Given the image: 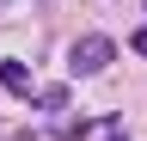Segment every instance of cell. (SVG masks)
Instances as JSON below:
<instances>
[{"mask_svg": "<svg viewBox=\"0 0 147 141\" xmlns=\"http://www.w3.org/2000/svg\"><path fill=\"white\" fill-rule=\"evenodd\" d=\"M110 61H117V43H110V37H74V49H67V67H74V74H104V67Z\"/></svg>", "mask_w": 147, "mask_h": 141, "instance_id": "6da1fadb", "label": "cell"}, {"mask_svg": "<svg viewBox=\"0 0 147 141\" xmlns=\"http://www.w3.org/2000/svg\"><path fill=\"white\" fill-rule=\"evenodd\" d=\"M0 86H6L12 98H31V67L25 61H0Z\"/></svg>", "mask_w": 147, "mask_h": 141, "instance_id": "7a4b0ae2", "label": "cell"}, {"mask_svg": "<svg viewBox=\"0 0 147 141\" xmlns=\"http://www.w3.org/2000/svg\"><path fill=\"white\" fill-rule=\"evenodd\" d=\"M31 98H37V111H49V117H55V111H67L74 86H43V92H31Z\"/></svg>", "mask_w": 147, "mask_h": 141, "instance_id": "3957f363", "label": "cell"}, {"mask_svg": "<svg viewBox=\"0 0 147 141\" xmlns=\"http://www.w3.org/2000/svg\"><path fill=\"white\" fill-rule=\"evenodd\" d=\"M92 129H98V117H74L67 129H55V141H86Z\"/></svg>", "mask_w": 147, "mask_h": 141, "instance_id": "277c9868", "label": "cell"}, {"mask_svg": "<svg viewBox=\"0 0 147 141\" xmlns=\"http://www.w3.org/2000/svg\"><path fill=\"white\" fill-rule=\"evenodd\" d=\"M129 43H135V55H147V25H141V31H135Z\"/></svg>", "mask_w": 147, "mask_h": 141, "instance_id": "5b68a950", "label": "cell"}, {"mask_svg": "<svg viewBox=\"0 0 147 141\" xmlns=\"http://www.w3.org/2000/svg\"><path fill=\"white\" fill-rule=\"evenodd\" d=\"M110 141H129V135H110Z\"/></svg>", "mask_w": 147, "mask_h": 141, "instance_id": "8992f818", "label": "cell"}]
</instances>
